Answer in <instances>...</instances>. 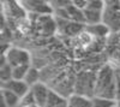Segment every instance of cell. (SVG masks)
<instances>
[{
	"label": "cell",
	"mask_w": 120,
	"mask_h": 107,
	"mask_svg": "<svg viewBox=\"0 0 120 107\" xmlns=\"http://www.w3.org/2000/svg\"><path fill=\"white\" fill-rule=\"evenodd\" d=\"M115 73L109 65L103 66L96 73V84L94 96L105 98L109 100H115Z\"/></svg>",
	"instance_id": "1"
},
{
	"label": "cell",
	"mask_w": 120,
	"mask_h": 107,
	"mask_svg": "<svg viewBox=\"0 0 120 107\" xmlns=\"http://www.w3.org/2000/svg\"><path fill=\"white\" fill-rule=\"evenodd\" d=\"M102 23L106 24L112 33H120V1H106Z\"/></svg>",
	"instance_id": "2"
},
{
	"label": "cell",
	"mask_w": 120,
	"mask_h": 107,
	"mask_svg": "<svg viewBox=\"0 0 120 107\" xmlns=\"http://www.w3.org/2000/svg\"><path fill=\"white\" fill-rule=\"evenodd\" d=\"M5 57L7 59V64L11 65L12 67L21 65H30V53L23 48L11 47Z\"/></svg>",
	"instance_id": "3"
},
{
	"label": "cell",
	"mask_w": 120,
	"mask_h": 107,
	"mask_svg": "<svg viewBox=\"0 0 120 107\" xmlns=\"http://www.w3.org/2000/svg\"><path fill=\"white\" fill-rule=\"evenodd\" d=\"M22 5L23 8H25L26 11L35 13V15H52L54 12V10L51 5V3L48 1H37V0H29V1H21L19 3Z\"/></svg>",
	"instance_id": "4"
},
{
	"label": "cell",
	"mask_w": 120,
	"mask_h": 107,
	"mask_svg": "<svg viewBox=\"0 0 120 107\" xmlns=\"http://www.w3.org/2000/svg\"><path fill=\"white\" fill-rule=\"evenodd\" d=\"M1 89H7L10 92L15 93L19 98H23L30 92V87L24 82V81H17V80H11L6 83H1Z\"/></svg>",
	"instance_id": "5"
},
{
	"label": "cell",
	"mask_w": 120,
	"mask_h": 107,
	"mask_svg": "<svg viewBox=\"0 0 120 107\" xmlns=\"http://www.w3.org/2000/svg\"><path fill=\"white\" fill-rule=\"evenodd\" d=\"M30 90H31L33 94H34L36 105L40 106V107H46L48 93H49V88H48V87L45 83L38 82L37 84L33 85L31 88H30Z\"/></svg>",
	"instance_id": "6"
},
{
	"label": "cell",
	"mask_w": 120,
	"mask_h": 107,
	"mask_svg": "<svg viewBox=\"0 0 120 107\" xmlns=\"http://www.w3.org/2000/svg\"><path fill=\"white\" fill-rule=\"evenodd\" d=\"M85 30L94 38H100V40H105L109 34H112L109 28L103 23L94 24V25H85Z\"/></svg>",
	"instance_id": "7"
},
{
	"label": "cell",
	"mask_w": 120,
	"mask_h": 107,
	"mask_svg": "<svg viewBox=\"0 0 120 107\" xmlns=\"http://www.w3.org/2000/svg\"><path fill=\"white\" fill-rule=\"evenodd\" d=\"M68 107H93L91 106V99L86 98V96L77 95L73 94L68 98L67 100Z\"/></svg>",
	"instance_id": "8"
},
{
	"label": "cell",
	"mask_w": 120,
	"mask_h": 107,
	"mask_svg": "<svg viewBox=\"0 0 120 107\" xmlns=\"http://www.w3.org/2000/svg\"><path fill=\"white\" fill-rule=\"evenodd\" d=\"M0 99H3L7 107H17L21 103V98L15 93L10 92L7 89H1L0 90Z\"/></svg>",
	"instance_id": "9"
},
{
	"label": "cell",
	"mask_w": 120,
	"mask_h": 107,
	"mask_svg": "<svg viewBox=\"0 0 120 107\" xmlns=\"http://www.w3.org/2000/svg\"><path fill=\"white\" fill-rule=\"evenodd\" d=\"M84 18H85V25H94L102 23V16L103 12L94 11V10H84Z\"/></svg>",
	"instance_id": "10"
},
{
	"label": "cell",
	"mask_w": 120,
	"mask_h": 107,
	"mask_svg": "<svg viewBox=\"0 0 120 107\" xmlns=\"http://www.w3.org/2000/svg\"><path fill=\"white\" fill-rule=\"evenodd\" d=\"M66 101H67V100L64 99L59 93H56V92L53 90V89H49L46 107H58L59 105H61V103H64V102H66Z\"/></svg>",
	"instance_id": "11"
},
{
	"label": "cell",
	"mask_w": 120,
	"mask_h": 107,
	"mask_svg": "<svg viewBox=\"0 0 120 107\" xmlns=\"http://www.w3.org/2000/svg\"><path fill=\"white\" fill-rule=\"evenodd\" d=\"M116 103H118V101H115V100L98 98V96H93L91 98L93 107H116Z\"/></svg>",
	"instance_id": "12"
},
{
	"label": "cell",
	"mask_w": 120,
	"mask_h": 107,
	"mask_svg": "<svg viewBox=\"0 0 120 107\" xmlns=\"http://www.w3.org/2000/svg\"><path fill=\"white\" fill-rule=\"evenodd\" d=\"M40 72H38V70L36 69V67H30L29 69V71H28V73H26V76H25V78H24V82L31 88L33 85H35V84H37L40 81Z\"/></svg>",
	"instance_id": "13"
},
{
	"label": "cell",
	"mask_w": 120,
	"mask_h": 107,
	"mask_svg": "<svg viewBox=\"0 0 120 107\" xmlns=\"http://www.w3.org/2000/svg\"><path fill=\"white\" fill-rule=\"evenodd\" d=\"M30 65H21V66H16L12 70V80H17V81H24L25 76L30 69Z\"/></svg>",
	"instance_id": "14"
},
{
	"label": "cell",
	"mask_w": 120,
	"mask_h": 107,
	"mask_svg": "<svg viewBox=\"0 0 120 107\" xmlns=\"http://www.w3.org/2000/svg\"><path fill=\"white\" fill-rule=\"evenodd\" d=\"M12 70L13 67L8 64L0 66V81H1V83H6L12 80Z\"/></svg>",
	"instance_id": "15"
},
{
	"label": "cell",
	"mask_w": 120,
	"mask_h": 107,
	"mask_svg": "<svg viewBox=\"0 0 120 107\" xmlns=\"http://www.w3.org/2000/svg\"><path fill=\"white\" fill-rule=\"evenodd\" d=\"M105 6H106V1H101V0H89L86 8L88 10H94V11H98V12H103Z\"/></svg>",
	"instance_id": "16"
},
{
	"label": "cell",
	"mask_w": 120,
	"mask_h": 107,
	"mask_svg": "<svg viewBox=\"0 0 120 107\" xmlns=\"http://www.w3.org/2000/svg\"><path fill=\"white\" fill-rule=\"evenodd\" d=\"M35 98H34V94L33 92L30 90L26 95H24L23 98L21 99V103H19V106L21 107H30V106H33L35 105Z\"/></svg>",
	"instance_id": "17"
},
{
	"label": "cell",
	"mask_w": 120,
	"mask_h": 107,
	"mask_svg": "<svg viewBox=\"0 0 120 107\" xmlns=\"http://www.w3.org/2000/svg\"><path fill=\"white\" fill-rule=\"evenodd\" d=\"M78 40H79V42H81L82 45H85V46H88V45H90V43H93V41H94V37L90 35L85 29L78 35Z\"/></svg>",
	"instance_id": "18"
},
{
	"label": "cell",
	"mask_w": 120,
	"mask_h": 107,
	"mask_svg": "<svg viewBox=\"0 0 120 107\" xmlns=\"http://www.w3.org/2000/svg\"><path fill=\"white\" fill-rule=\"evenodd\" d=\"M88 3H89V0H73L72 1L73 6L77 7L78 10H81V11H84L88 7Z\"/></svg>",
	"instance_id": "19"
},
{
	"label": "cell",
	"mask_w": 120,
	"mask_h": 107,
	"mask_svg": "<svg viewBox=\"0 0 120 107\" xmlns=\"http://www.w3.org/2000/svg\"><path fill=\"white\" fill-rule=\"evenodd\" d=\"M115 96L116 101H120V73H115Z\"/></svg>",
	"instance_id": "20"
},
{
	"label": "cell",
	"mask_w": 120,
	"mask_h": 107,
	"mask_svg": "<svg viewBox=\"0 0 120 107\" xmlns=\"http://www.w3.org/2000/svg\"><path fill=\"white\" fill-rule=\"evenodd\" d=\"M58 107H68V105H67V101H66V102H64V103H61V105H59Z\"/></svg>",
	"instance_id": "21"
},
{
	"label": "cell",
	"mask_w": 120,
	"mask_h": 107,
	"mask_svg": "<svg viewBox=\"0 0 120 107\" xmlns=\"http://www.w3.org/2000/svg\"><path fill=\"white\" fill-rule=\"evenodd\" d=\"M30 107H40V106H37V105L35 103V105H33V106H30Z\"/></svg>",
	"instance_id": "22"
},
{
	"label": "cell",
	"mask_w": 120,
	"mask_h": 107,
	"mask_svg": "<svg viewBox=\"0 0 120 107\" xmlns=\"http://www.w3.org/2000/svg\"><path fill=\"white\" fill-rule=\"evenodd\" d=\"M116 107H120V101H118V103H116Z\"/></svg>",
	"instance_id": "23"
}]
</instances>
